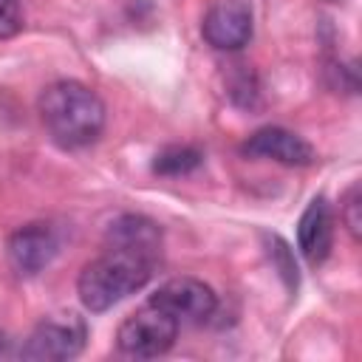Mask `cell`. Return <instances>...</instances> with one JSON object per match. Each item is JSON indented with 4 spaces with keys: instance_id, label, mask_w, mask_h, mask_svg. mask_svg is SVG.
<instances>
[{
    "instance_id": "obj_6",
    "label": "cell",
    "mask_w": 362,
    "mask_h": 362,
    "mask_svg": "<svg viewBox=\"0 0 362 362\" xmlns=\"http://www.w3.org/2000/svg\"><path fill=\"white\" fill-rule=\"evenodd\" d=\"M204 40L215 51H240L252 40V8L243 0L215 3L201 23Z\"/></svg>"
},
{
    "instance_id": "obj_3",
    "label": "cell",
    "mask_w": 362,
    "mask_h": 362,
    "mask_svg": "<svg viewBox=\"0 0 362 362\" xmlns=\"http://www.w3.org/2000/svg\"><path fill=\"white\" fill-rule=\"evenodd\" d=\"M178 328L181 325H178L175 317H170L164 308H158L156 303L147 300L139 311H133L119 325L116 342H119V351L127 354V356L153 359V356L167 354L175 345Z\"/></svg>"
},
{
    "instance_id": "obj_11",
    "label": "cell",
    "mask_w": 362,
    "mask_h": 362,
    "mask_svg": "<svg viewBox=\"0 0 362 362\" xmlns=\"http://www.w3.org/2000/svg\"><path fill=\"white\" fill-rule=\"evenodd\" d=\"M204 156L201 150L195 147H181V144H173V147H164L156 158H153V173L158 175H187L192 173L195 167H201Z\"/></svg>"
},
{
    "instance_id": "obj_5",
    "label": "cell",
    "mask_w": 362,
    "mask_h": 362,
    "mask_svg": "<svg viewBox=\"0 0 362 362\" xmlns=\"http://www.w3.org/2000/svg\"><path fill=\"white\" fill-rule=\"evenodd\" d=\"M150 303H156L170 317H175L178 325L206 322L218 308L215 291L204 280H195V277H173V280H167L164 286H158V291L150 297Z\"/></svg>"
},
{
    "instance_id": "obj_10",
    "label": "cell",
    "mask_w": 362,
    "mask_h": 362,
    "mask_svg": "<svg viewBox=\"0 0 362 362\" xmlns=\"http://www.w3.org/2000/svg\"><path fill=\"white\" fill-rule=\"evenodd\" d=\"M107 246H124V249H136L144 255L158 257L161 255V229L156 221L144 218V215H119L105 235Z\"/></svg>"
},
{
    "instance_id": "obj_1",
    "label": "cell",
    "mask_w": 362,
    "mask_h": 362,
    "mask_svg": "<svg viewBox=\"0 0 362 362\" xmlns=\"http://www.w3.org/2000/svg\"><path fill=\"white\" fill-rule=\"evenodd\" d=\"M40 119L48 136L65 147L79 150L93 144L105 130V105L102 99L82 82L62 79L48 85L37 102Z\"/></svg>"
},
{
    "instance_id": "obj_8",
    "label": "cell",
    "mask_w": 362,
    "mask_h": 362,
    "mask_svg": "<svg viewBox=\"0 0 362 362\" xmlns=\"http://www.w3.org/2000/svg\"><path fill=\"white\" fill-rule=\"evenodd\" d=\"M243 153L246 156H255V158H272V161H280V164H288V167H308L314 164V147L286 130V127H260L255 130L246 141H243Z\"/></svg>"
},
{
    "instance_id": "obj_4",
    "label": "cell",
    "mask_w": 362,
    "mask_h": 362,
    "mask_svg": "<svg viewBox=\"0 0 362 362\" xmlns=\"http://www.w3.org/2000/svg\"><path fill=\"white\" fill-rule=\"evenodd\" d=\"M88 339V322L85 317L65 311L54 314L37 322V328L28 334L25 345L20 348V356L40 359V362H62L82 354Z\"/></svg>"
},
{
    "instance_id": "obj_12",
    "label": "cell",
    "mask_w": 362,
    "mask_h": 362,
    "mask_svg": "<svg viewBox=\"0 0 362 362\" xmlns=\"http://www.w3.org/2000/svg\"><path fill=\"white\" fill-rule=\"evenodd\" d=\"M23 28V3L20 0H0V40L20 34Z\"/></svg>"
},
{
    "instance_id": "obj_2",
    "label": "cell",
    "mask_w": 362,
    "mask_h": 362,
    "mask_svg": "<svg viewBox=\"0 0 362 362\" xmlns=\"http://www.w3.org/2000/svg\"><path fill=\"white\" fill-rule=\"evenodd\" d=\"M158 257L124 249V246H107L96 260L85 263L76 280V294L82 305L93 314H102L122 303L124 297L136 294L156 269Z\"/></svg>"
},
{
    "instance_id": "obj_14",
    "label": "cell",
    "mask_w": 362,
    "mask_h": 362,
    "mask_svg": "<svg viewBox=\"0 0 362 362\" xmlns=\"http://www.w3.org/2000/svg\"><path fill=\"white\" fill-rule=\"evenodd\" d=\"M272 243H274V249H272V255H277V257L283 260V257L288 255V246H286V243H283L280 238H272ZM280 274L286 277V283H288L291 288L297 286V266H294V263H288V260H286V263H280Z\"/></svg>"
},
{
    "instance_id": "obj_9",
    "label": "cell",
    "mask_w": 362,
    "mask_h": 362,
    "mask_svg": "<svg viewBox=\"0 0 362 362\" xmlns=\"http://www.w3.org/2000/svg\"><path fill=\"white\" fill-rule=\"evenodd\" d=\"M297 246H300L303 257L311 266L325 263V257L331 255V246H334V212H331V204L325 201V195L311 198V204L300 215V221H297Z\"/></svg>"
},
{
    "instance_id": "obj_7",
    "label": "cell",
    "mask_w": 362,
    "mask_h": 362,
    "mask_svg": "<svg viewBox=\"0 0 362 362\" xmlns=\"http://www.w3.org/2000/svg\"><path fill=\"white\" fill-rule=\"evenodd\" d=\"M57 246H59V240L48 223H25L17 232H11V238L6 243V255L17 274L31 277L54 260Z\"/></svg>"
},
{
    "instance_id": "obj_13",
    "label": "cell",
    "mask_w": 362,
    "mask_h": 362,
    "mask_svg": "<svg viewBox=\"0 0 362 362\" xmlns=\"http://www.w3.org/2000/svg\"><path fill=\"white\" fill-rule=\"evenodd\" d=\"M359 206H362V201H359V187H351V192H348V198H345V206H342V218H345V226L351 229L354 238H359V232H362Z\"/></svg>"
}]
</instances>
